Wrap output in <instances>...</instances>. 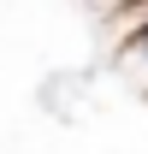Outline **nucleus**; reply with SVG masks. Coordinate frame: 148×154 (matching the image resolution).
Masks as SVG:
<instances>
[{
	"mask_svg": "<svg viewBox=\"0 0 148 154\" xmlns=\"http://www.w3.org/2000/svg\"><path fill=\"white\" fill-rule=\"evenodd\" d=\"M101 6H107V12H113V6H125V0H101Z\"/></svg>",
	"mask_w": 148,
	"mask_h": 154,
	"instance_id": "obj_2",
	"label": "nucleus"
},
{
	"mask_svg": "<svg viewBox=\"0 0 148 154\" xmlns=\"http://www.w3.org/2000/svg\"><path fill=\"white\" fill-rule=\"evenodd\" d=\"M119 65L136 71V83L148 89V30H142V36H130V42H119Z\"/></svg>",
	"mask_w": 148,
	"mask_h": 154,
	"instance_id": "obj_1",
	"label": "nucleus"
}]
</instances>
